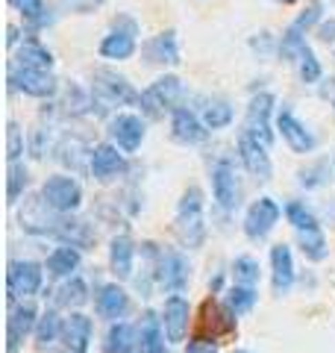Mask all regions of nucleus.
Instances as JSON below:
<instances>
[{"label":"nucleus","instance_id":"nucleus-1","mask_svg":"<svg viewBox=\"0 0 335 353\" xmlns=\"http://www.w3.org/2000/svg\"><path fill=\"white\" fill-rule=\"evenodd\" d=\"M176 236L188 250L203 248L206 241V215H203V192L192 185L185 189V194L180 197V206H176Z\"/></svg>","mask_w":335,"mask_h":353},{"label":"nucleus","instance_id":"nucleus-2","mask_svg":"<svg viewBox=\"0 0 335 353\" xmlns=\"http://www.w3.org/2000/svg\"><path fill=\"white\" fill-rule=\"evenodd\" d=\"M185 88H183V80L174 74H162L159 80H153L148 88L141 92V112L148 115L150 121H159L165 118L168 112H176L180 109V101H183Z\"/></svg>","mask_w":335,"mask_h":353},{"label":"nucleus","instance_id":"nucleus-3","mask_svg":"<svg viewBox=\"0 0 335 353\" xmlns=\"http://www.w3.org/2000/svg\"><path fill=\"white\" fill-rule=\"evenodd\" d=\"M41 201L56 215H71L83 206V185L68 174H53L41 183Z\"/></svg>","mask_w":335,"mask_h":353},{"label":"nucleus","instance_id":"nucleus-4","mask_svg":"<svg viewBox=\"0 0 335 353\" xmlns=\"http://www.w3.org/2000/svg\"><path fill=\"white\" fill-rule=\"evenodd\" d=\"M92 97L103 106H132L141 101V92L132 88L127 77H121L109 68H100L92 77Z\"/></svg>","mask_w":335,"mask_h":353},{"label":"nucleus","instance_id":"nucleus-5","mask_svg":"<svg viewBox=\"0 0 335 353\" xmlns=\"http://www.w3.org/2000/svg\"><path fill=\"white\" fill-rule=\"evenodd\" d=\"M136 36H139V24L132 18L121 15L115 24H112V30L100 39L97 53L103 59H109V62H127V59L136 57V50H139Z\"/></svg>","mask_w":335,"mask_h":353},{"label":"nucleus","instance_id":"nucleus-6","mask_svg":"<svg viewBox=\"0 0 335 353\" xmlns=\"http://www.w3.org/2000/svg\"><path fill=\"white\" fill-rule=\"evenodd\" d=\"M9 88L12 92H24L30 97H39V101H48L56 97L59 92V83L50 74V68H30V65H9Z\"/></svg>","mask_w":335,"mask_h":353},{"label":"nucleus","instance_id":"nucleus-7","mask_svg":"<svg viewBox=\"0 0 335 353\" xmlns=\"http://www.w3.org/2000/svg\"><path fill=\"white\" fill-rule=\"evenodd\" d=\"M44 265L32 262V259H12L6 271V292L9 301H27V297L39 294L41 283H44Z\"/></svg>","mask_w":335,"mask_h":353},{"label":"nucleus","instance_id":"nucleus-8","mask_svg":"<svg viewBox=\"0 0 335 353\" xmlns=\"http://www.w3.org/2000/svg\"><path fill=\"white\" fill-rule=\"evenodd\" d=\"M274 94L271 92H259L250 97L247 103V115H244V130L247 136H253L256 141H262V145L271 148L274 145V124H271V115H274Z\"/></svg>","mask_w":335,"mask_h":353},{"label":"nucleus","instance_id":"nucleus-9","mask_svg":"<svg viewBox=\"0 0 335 353\" xmlns=\"http://www.w3.org/2000/svg\"><path fill=\"white\" fill-rule=\"evenodd\" d=\"M285 209L279 206L274 197H259V201H253L247 215H244V236L250 241H262L274 233V227L279 224V218H283Z\"/></svg>","mask_w":335,"mask_h":353},{"label":"nucleus","instance_id":"nucleus-10","mask_svg":"<svg viewBox=\"0 0 335 353\" xmlns=\"http://www.w3.org/2000/svg\"><path fill=\"white\" fill-rule=\"evenodd\" d=\"M156 280L168 294H183L192 283V265H188L185 253L180 250H162L159 268H156Z\"/></svg>","mask_w":335,"mask_h":353},{"label":"nucleus","instance_id":"nucleus-11","mask_svg":"<svg viewBox=\"0 0 335 353\" xmlns=\"http://www.w3.org/2000/svg\"><path fill=\"white\" fill-rule=\"evenodd\" d=\"M39 309L36 303L30 301H12V309H9V318H6V353H18L21 350V341H24L30 333H36V324H39Z\"/></svg>","mask_w":335,"mask_h":353},{"label":"nucleus","instance_id":"nucleus-12","mask_svg":"<svg viewBox=\"0 0 335 353\" xmlns=\"http://www.w3.org/2000/svg\"><path fill=\"white\" fill-rule=\"evenodd\" d=\"M212 197L218 201L221 209H232L241 206V183H238V174H236V165L221 159L215 168H212Z\"/></svg>","mask_w":335,"mask_h":353},{"label":"nucleus","instance_id":"nucleus-13","mask_svg":"<svg viewBox=\"0 0 335 353\" xmlns=\"http://www.w3.org/2000/svg\"><path fill=\"white\" fill-rule=\"evenodd\" d=\"M192 327V306L183 294H171L162 306V330L168 336V345H183Z\"/></svg>","mask_w":335,"mask_h":353},{"label":"nucleus","instance_id":"nucleus-14","mask_svg":"<svg viewBox=\"0 0 335 353\" xmlns=\"http://www.w3.org/2000/svg\"><path fill=\"white\" fill-rule=\"evenodd\" d=\"M276 132L283 136V141L288 145V150H292V153L306 157V153L315 150V136H312V130L292 112V109L276 112Z\"/></svg>","mask_w":335,"mask_h":353},{"label":"nucleus","instance_id":"nucleus-15","mask_svg":"<svg viewBox=\"0 0 335 353\" xmlns=\"http://www.w3.org/2000/svg\"><path fill=\"white\" fill-rule=\"evenodd\" d=\"M238 159H241L244 168H247V174L256 176V180L267 183L274 176V162H271V153H267V145L256 141L253 136H247V132L238 136Z\"/></svg>","mask_w":335,"mask_h":353},{"label":"nucleus","instance_id":"nucleus-16","mask_svg":"<svg viewBox=\"0 0 335 353\" xmlns=\"http://www.w3.org/2000/svg\"><path fill=\"white\" fill-rule=\"evenodd\" d=\"M144 136H148V130H144V121L132 112H118L115 118L109 121V139L112 145H118L124 153H136L141 148Z\"/></svg>","mask_w":335,"mask_h":353},{"label":"nucleus","instance_id":"nucleus-17","mask_svg":"<svg viewBox=\"0 0 335 353\" xmlns=\"http://www.w3.org/2000/svg\"><path fill=\"white\" fill-rule=\"evenodd\" d=\"M200 333H206L212 339L236 333V312L230 309V303L212 301V297L203 301V306H200Z\"/></svg>","mask_w":335,"mask_h":353},{"label":"nucleus","instance_id":"nucleus-18","mask_svg":"<svg viewBox=\"0 0 335 353\" xmlns=\"http://www.w3.org/2000/svg\"><path fill=\"white\" fill-rule=\"evenodd\" d=\"M88 168H92V176L100 183L115 180L118 174L127 171L124 150L118 145H97V148H92V157H88Z\"/></svg>","mask_w":335,"mask_h":353},{"label":"nucleus","instance_id":"nucleus-19","mask_svg":"<svg viewBox=\"0 0 335 353\" xmlns=\"http://www.w3.org/2000/svg\"><path fill=\"white\" fill-rule=\"evenodd\" d=\"M171 136L180 145H200V141L209 139V127L197 112H192L188 106H180L176 112H171Z\"/></svg>","mask_w":335,"mask_h":353},{"label":"nucleus","instance_id":"nucleus-20","mask_svg":"<svg viewBox=\"0 0 335 353\" xmlns=\"http://www.w3.org/2000/svg\"><path fill=\"white\" fill-rule=\"evenodd\" d=\"M92 339H94V321L83 312H71L62 324V345L65 350H74V353H85L92 347Z\"/></svg>","mask_w":335,"mask_h":353},{"label":"nucleus","instance_id":"nucleus-21","mask_svg":"<svg viewBox=\"0 0 335 353\" xmlns=\"http://www.w3.org/2000/svg\"><path fill=\"white\" fill-rule=\"evenodd\" d=\"M144 62L148 65H180V39H176V30H165L159 36H153L144 44Z\"/></svg>","mask_w":335,"mask_h":353},{"label":"nucleus","instance_id":"nucleus-22","mask_svg":"<svg viewBox=\"0 0 335 353\" xmlns=\"http://www.w3.org/2000/svg\"><path fill=\"white\" fill-rule=\"evenodd\" d=\"M94 309L100 318H106V321H118V318H124L130 312V294L124 285L118 283H106L100 285V292L94 297Z\"/></svg>","mask_w":335,"mask_h":353},{"label":"nucleus","instance_id":"nucleus-23","mask_svg":"<svg viewBox=\"0 0 335 353\" xmlns=\"http://www.w3.org/2000/svg\"><path fill=\"white\" fill-rule=\"evenodd\" d=\"M109 268L118 280L132 277V268H136V241H132L127 233L112 236V241H109Z\"/></svg>","mask_w":335,"mask_h":353},{"label":"nucleus","instance_id":"nucleus-24","mask_svg":"<svg viewBox=\"0 0 335 353\" xmlns=\"http://www.w3.org/2000/svg\"><path fill=\"white\" fill-rule=\"evenodd\" d=\"M271 280H274L276 294H285L294 285V256L285 241L271 248Z\"/></svg>","mask_w":335,"mask_h":353},{"label":"nucleus","instance_id":"nucleus-25","mask_svg":"<svg viewBox=\"0 0 335 353\" xmlns=\"http://www.w3.org/2000/svg\"><path fill=\"white\" fill-rule=\"evenodd\" d=\"M80 262H83L80 248H74V245H59V248H53V250L48 253V262H44V268H48L50 277L65 280V277H71V274L80 268Z\"/></svg>","mask_w":335,"mask_h":353},{"label":"nucleus","instance_id":"nucleus-26","mask_svg":"<svg viewBox=\"0 0 335 353\" xmlns=\"http://www.w3.org/2000/svg\"><path fill=\"white\" fill-rule=\"evenodd\" d=\"M139 330L127 324V321H112L109 333H106V341H103V350L106 353H136L139 347Z\"/></svg>","mask_w":335,"mask_h":353},{"label":"nucleus","instance_id":"nucleus-27","mask_svg":"<svg viewBox=\"0 0 335 353\" xmlns=\"http://www.w3.org/2000/svg\"><path fill=\"white\" fill-rule=\"evenodd\" d=\"M141 341H139V350L141 353H168V336L162 330V318H156L153 312H144V321H141Z\"/></svg>","mask_w":335,"mask_h":353},{"label":"nucleus","instance_id":"nucleus-28","mask_svg":"<svg viewBox=\"0 0 335 353\" xmlns=\"http://www.w3.org/2000/svg\"><path fill=\"white\" fill-rule=\"evenodd\" d=\"M56 303L65 306V309H80L83 303H88V285H85V280L80 277V274L65 277L59 292H56Z\"/></svg>","mask_w":335,"mask_h":353},{"label":"nucleus","instance_id":"nucleus-29","mask_svg":"<svg viewBox=\"0 0 335 353\" xmlns=\"http://www.w3.org/2000/svg\"><path fill=\"white\" fill-rule=\"evenodd\" d=\"M12 62L30 65V68H53V53L44 48L39 39H27V41L18 48V53H15Z\"/></svg>","mask_w":335,"mask_h":353},{"label":"nucleus","instance_id":"nucleus-30","mask_svg":"<svg viewBox=\"0 0 335 353\" xmlns=\"http://www.w3.org/2000/svg\"><path fill=\"white\" fill-rule=\"evenodd\" d=\"M9 6H12L15 12L24 15V21L32 30H41V27H48L53 21V15L48 12V3H44V0H9Z\"/></svg>","mask_w":335,"mask_h":353},{"label":"nucleus","instance_id":"nucleus-31","mask_svg":"<svg viewBox=\"0 0 335 353\" xmlns=\"http://www.w3.org/2000/svg\"><path fill=\"white\" fill-rule=\"evenodd\" d=\"M62 318L53 312V309H48L41 318H39V324H36V345L39 350H48L50 345H56V341H62Z\"/></svg>","mask_w":335,"mask_h":353},{"label":"nucleus","instance_id":"nucleus-32","mask_svg":"<svg viewBox=\"0 0 335 353\" xmlns=\"http://www.w3.org/2000/svg\"><path fill=\"white\" fill-rule=\"evenodd\" d=\"M300 250H303V256L309 262H323L329 256V245H327V236L318 230H300Z\"/></svg>","mask_w":335,"mask_h":353},{"label":"nucleus","instance_id":"nucleus-33","mask_svg":"<svg viewBox=\"0 0 335 353\" xmlns=\"http://www.w3.org/2000/svg\"><path fill=\"white\" fill-rule=\"evenodd\" d=\"M30 185V174H27V165L24 162H9V171H6V203L12 206L18 203V197L27 192Z\"/></svg>","mask_w":335,"mask_h":353},{"label":"nucleus","instance_id":"nucleus-34","mask_svg":"<svg viewBox=\"0 0 335 353\" xmlns=\"http://www.w3.org/2000/svg\"><path fill=\"white\" fill-rule=\"evenodd\" d=\"M203 124L209 130H223V127H230L232 124V118H236V112H232V106L227 101H209L203 106Z\"/></svg>","mask_w":335,"mask_h":353},{"label":"nucleus","instance_id":"nucleus-35","mask_svg":"<svg viewBox=\"0 0 335 353\" xmlns=\"http://www.w3.org/2000/svg\"><path fill=\"white\" fill-rule=\"evenodd\" d=\"M256 301H259V294H256V285H241V283H236L232 289L227 292V303H230V309L236 315H247L250 309L256 306Z\"/></svg>","mask_w":335,"mask_h":353},{"label":"nucleus","instance_id":"nucleus-36","mask_svg":"<svg viewBox=\"0 0 335 353\" xmlns=\"http://www.w3.org/2000/svg\"><path fill=\"white\" fill-rule=\"evenodd\" d=\"M285 218H288V224H292L297 233L300 230H318V218L312 209H306V203H300V201H292V203H285Z\"/></svg>","mask_w":335,"mask_h":353},{"label":"nucleus","instance_id":"nucleus-37","mask_svg":"<svg viewBox=\"0 0 335 353\" xmlns=\"http://www.w3.org/2000/svg\"><path fill=\"white\" fill-rule=\"evenodd\" d=\"M232 280L241 283V285H259V280H262L259 262H256L253 256H238L236 262H232Z\"/></svg>","mask_w":335,"mask_h":353},{"label":"nucleus","instance_id":"nucleus-38","mask_svg":"<svg viewBox=\"0 0 335 353\" xmlns=\"http://www.w3.org/2000/svg\"><path fill=\"white\" fill-rule=\"evenodd\" d=\"M297 65H300V80H303L306 85H315L321 77H323V68H321V59L315 57V50L309 48H303V53H300V59H297Z\"/></svg>","mask_w":335,"mask_h":353},{"label":"nucleus","instance_id":"nucleus-39","mask_svg":"<svg viewBox=\"0 0 335 353\" xmlns=\"http://www.w3.org/2000/svg\"><path fill=\"white\" fill-rule=\"evenodd\" d=\"M321 18H323V0H309V6L294 18V30L300 32H309L312 27H318L321 24Z\"/></svg>","mask_w":335,"mask_h":353},{"label":"nucleus","instance_id":"nucleus-40","mask_svg":"<svg viewBox=\"0 0 335 353\" xmlns=\"http://www.w3.org/2000/svg\"><path fill=\"white\" fill-rule=\"evenodd\" d=\"M21 153H24V132L18 130L15 121H9V127H6V157H9V162H18Z\"/></svg>","mask_w":335,"mask_h":353},{"label":"nucleus","instance_id":"nucleus-41","mask_svg":"<svg viewBox=\"0 0 335 353\" xmlns=\"http://www.w3.org/2000/svg\"><path fill=\"white\" fill-rule=\"evenodd\" d=\"M103 3L106 0H56V6H59L62 12H74V15H92Z\"/></svg>","mask_w":335,"mask_h":353},{"label":"nucleus","instance_id":"nucleus-42","mask_svg":"<svg viewBox=\"0 0 335 353\" xmlns=\"http://www.w3.org/2000/svg\"><path fill=\"white\" fill-rule=\"evenodd\" d=\"M327 176H329V168L323 162H318V165H312V168L300 171V185H306V189H318V185H323Z\"/></svg>","mask_w":335,"mask_h":353},{"label":"nucleus","instance_id":"nucleus-43","mask_svg":"<svg viewBox=\"0 0 335 353\" xmlns=\"http://www.w3.org/2000/svg\"><path fill=\"white\" fill-rule=\"evenodd\" d=\"M185 353H218V339H212L206 333H197V336L188 339Z\"/></svg>","mask_w":335,"mask_h":353},{"label":"nucleus","instance_id":"nucleus-44","mask_svg":"<svg viewBox=\"0 0 335 353\" xmlns=\"http://www.w3.org/2000/svg\"><path fill=\"white\" fill-rule=\"evenodd\" d=\"M318 39H321L323 44H332V41H335V18L323 21V24H318Z\"/></svg>","mask_w":335,"mask_h":353},{"label":"nucleus","instance_id":"nucleus-45","mask_svg":"<svg viewBox=\"0 0 335 353\" xmlns=\"http://www.w3.org/2000/svg\"><path fill=\"white\" fill-rule=\"evenodd\" d=\"M32 157H36V159L44 157V130L32 132Z\"/></svg>","mask_w":335,"mask_h":353},{"label":"nucleus","instance_id":"nucleus-46","mask_svg":"<svg viewBox=\"0 0 335 353\" xmlns=\"http://www.w3.org/2000/svg\"><path fill=\"white\" fill-rule=\"evenodd\" d=\"M18 39H21V36H18V27L9 24V27H6V44H9V48H15Z\"/></svg>","mask_w":335,"mask_h":353},{"label":"nucleus","instance_id":"nucleus-47","mask_svg":"<svg viewBox=\"0 0 335 353\" xmlns=\"http://www.w3.org/2000/svg\"><path fill=\"white\" fill-rule=\"evenodd\" d=\"M279 3H297V0H279Z\"/></svg>","mask_w":335,"mask_h":353},{"label":"nucleus","instance_id":"nucleus-48","mask_svg":"<svg viewBox=\"0 0 335 353\" xmlns=\"http://www.w3.org/2000/svg\"><path fill=\"white\" fill-rule=\"evenodd\" d=\"M238 353H250V350H238Z\"/></svg>","mask_w":335,"mask_h":353},{"label":"nucleus","instance_id":"nucleus-49","mask_svg":"<svg viewBox=\"0 0 335 353\" xmlns=\"http://www.w3.org/2000/svg\"><path fill=\"white\" fill-rule=\"evenodd\" d=\"M62 353H74V350H62Z\"/></svg>","mask_w":335,"mask_h":353},{"label":"nucleus","instance_id":"nucleus-50","mask_svg":"<svg viewBox=\"0 0 335 353\" xmlns=\"http://www.w3.org/2000/svg\"><path fill=\"white\" fill-rule=\"evenodd\" d=\"M332 103H335V101H332Z\"/></svg>","mask_w":335,"mask_h":353}]
</instances>
